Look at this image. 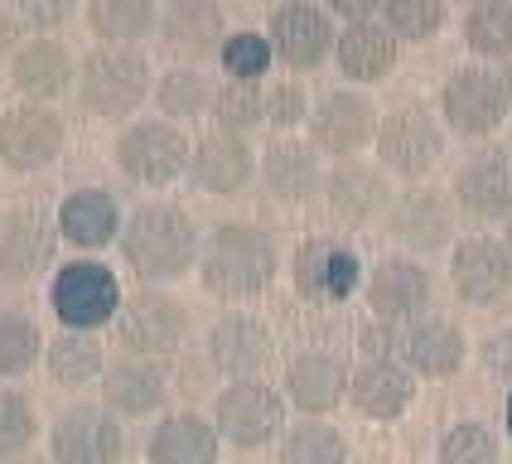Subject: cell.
<instances>
[{
    "instance_id": "cell-7",
    "label": "cell",
    "mask_w": 512,
    "mask_h": 464,
    "mask_svg": "<svg viewBox=\"0 0 512 464\" xmlns=\"http://www.w3.org/2000/svg\"><path fill=\"white\" fill-rule=\"evenodd\" d=\"M508 116L512 112L503 97V78L488 63H464L440 87V121H445V131H455L464 141H488Z\"/></svg>"
},
{
    "instance_id": "cell-17",
    "label": "cell",
    "mask_w": 512,
    "mask_h": 464,
    "mask_svg": "<svg viewBox=\"0 0 512 464\" xmlns=\"http://www.w3.org/2000/svg\"><path fill=\"white\" fill-rule=\"evenodd\" d=\"M363 276L368 271H363L358 252L348 242H339V237H310L290 257V281L314 305H339V300H348L353 290L363 286Z\"/></svg>"
},
{
    "instance_id": "cell-45",
    "label": "cell",
    "mask_w": 512,
    "mask_h": 464,
    "mask_svg": "<svg viewBox=\"0 0 512 464\" xmlns=\"http://www.w3.org/2000/svg\"><path fill=\"white\" fill-rule=\"evenodd\" d=\"M78 10H83V0H15V15L34 34H58Z\"/></svg>"
},
{
    "instance_id": "cell-28",
    "label": "cell",
    "mask_w": 512,
    "mask_h": 464,
    "mask_svg": "<svg viewBox=\"0 0 512 464\" xmlns=\"http://www.w3.org/2000/svg\"><path fill=\"white\" fill-rule=\"evenodd\" d=\"M276 358V339L256 315H223L208 329V363L228 377H261Z\"/></svg>"
},
{
    "instance_id": "cell-46",
    "label": "cell",
    "mask_w": 512,
    "mask_h": 464,
    "mask_svg": "<svg viewBox=\"0 0 512 464\" xmlns=\"http://www.w3.org/2000/svg\"><path fill=\"white\" fill-rule=\"evenodd\" d=\"M20 44H25V20L15 10H0V68H10Z\"/></svg>"
},
{
    "instance_id": "cell-21",
    "label": "cell",
    "mask_w": 512,
    "mask_h": 464,
    "mask_svg": "<svg viewBox=\"0 0 512 464\" xmlns=\"http://www.w3.org/2000/svg\"><path fill=\"white\" fill-rule=\"evenodd\" d=\"M160 44L179 63H208L228 39V10L218 0H165L160 5Z\"/></svg>"
},
{
    "instance_id": "cell-33",
    "label": "cell",
    "mask_w": 512,
    "mask_h": 464,
    "mask_svg": "<svg viewBox=\"0 0 512 464\" xmlns=\"http://www.w3.org/2000/svg\"><path fill=\"white\" fill-rule=\"evenodd\" d=\"M83 20L97 44H141L160 29V0H83Z\"/></svg>"
},
{
    "instance_id": "cell-4",
    "label": "cell",
    "mask_w": 512,
    "mask_h": 464,
    "mask_svg": "<svg viewBox=\"0 0 512 464\" xmlns=\"http://www.w3.org/2000/svg\"><path fill=\"white\" fill-rule=\"evenodd\" d=\"M189 155H194V141L184 136V126L170 121V116H145V121H131L112 145L116 170L126 174L131 184L141 189H170L189 174Z\"/></svg>"
},
{
    "instance_id": "cell-8",
    "label": "cell",
    "mask_w": 512,
    "mask_h": 464,
    "mask_svg": "<svg viewBox=\"0 0 512 464\" xmlns=\"http://www.w3.org/2000/svg\"><path fill=\"white\" fill-rule=\"evenodd\" d=\"M213 426L237 450H261L285 431V392L261 377H232L213 402Z\"/></svg>"
},
{
    "instance_id": "cell-30",
    "label": "cell",
    "mask_w": 512,
    "mask_h": 464,
    "mask_svg": "<svg viewBox=\"0 0 512 464\" xmlns=\"http://www.w3.org/2000/svg\"><path fill=\"white\" fill-rule=\"evenodd\" d=\"M401 58V39L387 29L382 15L372 20H348L339 29V44H334V63L339 73L348 78L353 87H368V83H382Z\"/></svg>"
},
{
    "instance_id": "cell-48",
    "label": "cell",
    "mask_w": 512,
    "mask_h": 464,
    "mask_svg": "<svg viewBox=\"0 0 512 464\" xmlns=\"http://www.w3.org/2000/svg\"><path fill=\"white\" fill-rule=\"evenodd\" d=\"M484 368H493L498 377H512V334H498L484 344Z\"/></svg>"
},
{
    "instance_id": "cell-25",
    "label": "cell",
    "mask_w": 512,
    "mask_h": 464,
    "mask_svg": "<svg viewBox=\"0 0 512 464\" xmlns=\"http://www.w3.org/2000/svg\"><path fill=\"white\" fill-rule=\"evenodd\" d=\"M348 382H353V368L343 363L339 353H324V348H310V353H295L285 363V402L295 406L300 416H329L339 402H348Z\"/></svg>"
},
{
    "instance_id": "cell-40",
    "label": "cell",
    "mask_w": 512,
    "mask_h": 464,
    "mask_svg": "<svg viewBox=\"0 0 512 464\" xmlns=\"http://www.w3.org/2000/svg\"><path fill=\"white\" fill-rule=\"evenodd\" d=\"M276 63V49L266 39V29H232L218 49V68L228 78H242V83H261Z\"/></svg>"
},
{
    "instance_id": "cell-19",
    "label": "cell",
    "mask_w": 512,
    "mask_h": 464,
    "mask_svg": "<svg viewBox=\"0 0 512 464\" xmlns=\"http://www.w3.org/2000/svg\"><path fill=\"white\" fill-rule=\"evenodd\" d=\"M5 78L10 87L25 97V102H63L68 92H78V58L73 49L54 39V34H34L25 39L15 58H10V68H5Z\"/></svg>"
},
{
    "instance_id": "cell-53",
    "label": "cell",
    "mask_w": 512,
    "mask_h": 464,
    "mask_svg": "<svg viewBox=\"0 0 512 464\" xmlns=\"http://www.w3.org/2000/svg\"><path fill=\"white\" fill-rule=\"evenodd\" d=\"M0 112H5V107H0Z\"/></svg>"
},
{
    "instance_id": "cell-37",
    "label": "cell",
    "mask_w": 512,
    "mask_h": 464,
    "mask_svg": "<svg viewBox=\"0 0 512 464\" xmlns=\"http://www.w3.org/2000/svg\"><path fill=\"white\" fill-rule=\"evenodd\" d=\"M213 126L218 131H232V136H252L256 126H266V87L261 83H242V78H228V83L213 92Z\"/></svg>"
},
{
    "instance_id": "cell-32",
    "label": "cell",
    "mask_w": 512,
    "mask_h": 464,
    "mask_svg": "<svg viewBox=\"0 0 512 464\" xmlns=\"http://www.w3.org/2000/svg\"><path fill=\"white\" fill-rule=\"evenodd\" d=\"M223 460V435L213 416L199 411H174L145 440V464H218Z\"/></svg>"
},
{
    "instance_id": "cell-49",
    "label": "cell",
    "mask_w": 512,
    "mask_h": 464,
    "mask_svg": "<svg viewBox=\"0 0 512 464\" xmlns=\"http://www.w3.org/2000/svg\"><path fill=\"white\" fill-rule=\"evenodd\" d=\"M498 78H503V97H508V112H512V58L498 63Z\"/></svg>"
},
{
    "instance_id": "cell-11",
    "label": "cell",
    "mask_w": 512,
    "mask_h": 464,
    "mask_svg": "<svg viewBox=\"0 0 512 464\" xmlns=\"http://www.w3.org/2000/svg\"><path fill=\"white\" fill-rule=\"evenodd\" d=\"M68 145V121L49 102H20L0 112V165L10 174H44Z\"/></svg>"
},
{
    "instance_id": "cell-2",
    "label": "cell",
    "mask_w": 512,
    "mask_h": 464,
    "mask_svg": "<svg viewBox=\"0 0 512 464\" xmlns=\"http://www.w3.org/2000/svg\"><path fill=\"white\" fill-rule=\"evenodd\" d=\"M276 276H281V252H276L266 228H256V223H218L203 237L199 281L213 300H228V305L256 300V295L271 290Z\"/></svg>"
},
{
    "instance_id": "cell-44",
    "label": "cell",
    "mask_w": 512,
    "mask_h": 464,
    "mask_svg": "<svg viewBox=\"0 0 512 464\" xmlns=\"http://www.w3.org/2000/svg\"><path fill=\"white\" fill-rule=\"evenodd\" d=\"M310 92L295 83V78H281V83L266 87V126H276V131H295V126H305L310 121Z\"/></svg>"
},
{
    "instance_id": "cell-3",
    "label": "cell",
    "mask_w": 512,
    "mask_h": 464,
    "mask_svg": "<svg viewBox=\"0 0 512 464\" xmlns=\"http://www.w3.org/2000/svg\"><path fill=\"white\" fill-rule=\"evenodd\" d=\"M155 68L141 44H97L92 54L78 58V107L102 121H126L145 107L155 92Z\"/></svg>"
},
{
    "instance_id": "cell-31",
    "label": "cell",
    "mask_w": 512,
    "mask_h": 464,
    "mask_svg": "<svg viewBox=\"0 0 512 464\" xmlns=\"http://www.w3.org/2000/svg\"><path fill=\"white\" fill-rule=\"evenodd\" d=\"M54 218H58L63 242H68V247H78V252H102V247H112L116 237H121V228H126L116 194L97 189V184L73 189L68 199L58 203Z\"/></svg>"
},
{
    "instance_id": "cell-38",
    "label": "cell",
    "mask_w": 512,
    "mask_h": 464,
    "mask_svg": "<svg viewBox=\"0 0 512 464\" xmlns=\"http://www.w3.org/2000/svg\"><path fill=\"white\" fill-rule=\"evenodd\" d=\"M281 464H348V440L319 416L281 431Z\"/></svg>"
},
{
    "instance_id": "cell-36",
    "label": "cell",
    "mask_w": 512,
    "mask_h": 464,
    "mask_svg": "<svg viewBox=\"0 0 512 464\" xmlns=\"http://www.w3.org/2000/svg\"><path fill=\"white\" fill-rule=\"evenodd\" d=\"M464 44L484 63L512 58V0H474L464 15Z\"/></svg>"
},
{
    "instance_id": "cell-52",
    "label": "cell",
    "mask_w": 512,
    "mask_h": 464,
    "mask_svg": "<svg viewBox=\"0 0 512 464\" xmlns=\"http://www.w3.org/2000/svg\"><path fill=\"white\" fill-rule=\"evenodd\" d=\"M503 416H508V435H512V392H508V406H503Z\"/></svg>"
},
{
    "instance_id": "cell-34",
    "label": "cell",
    "mask_w": 512,
    "mask_h": 464,
    "mask_svg": "<svg viewBox=\"0 0 512 464\" xmlns=\"http://www.w3.org/2000/svg\"><path fill=\"white\" fill-rule=\"evenodd\" d=\"M44 368L54 382L63 387H87L107 373V358H102V339L92 329H58L49 348H44Z\"/></svg>"
},
{
    "instance_id": "cell-16",
    "label": "cell",
    "mask_w": 512,
    "mask_h": 464,
    "mask_svg": "<svg viewBox=\"0 0 512 464\" xmlns=\"http://www.w3.org/2000/svg\"><path fill=\"white\" fill-rule=\"evenodd\" d=\"M392 174L368 160H334V170L324 174V208L343 228H372L387 218L392 208Z\"/></svg>"
},
{
    "instance_id": "cell-22",
    "label": "cell",
    "mask_w": 512,
    "mask_h": 464,
    "mask_svg": "<svg viewBox=\"0 0 512 464\" xmlns=\"http://www.w3.org/2000/svg\"><path fill=\"white\" fill-rule=\"evenodd\" d=\"M363 295H368V310L382 324H411L430 310V271L416 257H382L372 261V271L363 276Z\"/></svg>"
},
{
    "instance_id": "cell-26",
    "label": "cell",
    "mask_w": 512,
    "mask_h": 464,
    "mask_svg": "<svg viewBox=\"0 0 512 464\" xmlns=\"http://www.w3.org/2000/svg\"><path fill=\"white\" fill-rule=\"evenodd\" d=\"M397 358L416 377H455L469 363V339L455 319L445 315H421L411 324H401Z\"/></svg>"
},
{
    "instance_id": "cell-5",
    "label": "cell",
    "mask_w": 512,
    "mask_h": 464,
    "mask_svg": "<svg viewBox=\"0 0 512 464\" xmlns=\"http://www.w3.org/2000/svg\"><path fill=\"white\" fill-rule=\"evenodd\" d=\"M121 305H126L121 281H116L112 266L97 257L63 261L49 281V310L58 315L63 329H92L97 334V329L116 324Z\"/></svg>"
},
{
    "instance_id": "cell-1",
    "label": "cell",
    "mask_w": 512,
    "mask_h": 464,
    "mask_svg": "<svg viewBox=\"0 0 512 464\" xmlns=\"http://www.w3.org/2000/svg\"><path fill=\"white\" fill-rule=\"evenodd\" d=\"M116 247H121V261L141 276L145 286H165V281L199 271L203 232L189 208L155 199L141 203L136 213H126V228L116 237Z\"/></svg>"
},
{
    "instance_id": "cell-14",
    "label": "cell",
    "mask_w": 512,
    "mask_h": 464,
    "mask_svg": "<svg viewBox=\"0 0 512 464\" xmlns=\"http://www.w3.org/2000/svg\"><path fill=\"white\" fill-rule=\"evenodd\" d=\"M455 208L474 223H503L512 218V145L484 141L464 155L455 170Z\"/></svg>"
},
{
    "instance_id": "cell-18",
    "label": "cell",
    "mask_w": 512,
    "mask_h": 464,
    "mask_svg": "<svg viewBox=\"0 0 512 464\" xmlns=\"http://www.w3.org/2000/svg\"><path fill=\"white\" fill-rule=\"evenodd\" d=\"M382 228L406 257H426V252H440V247L455 242V203L445 199L440 189L411 184L406 194L392 199Z\"/></svg>"
},
{
    "instance_id": "cell-47",
    "label": "cell",
    "mask_w": 512,
    "mask_h": 464,
    "mask_svg": "<svg viewBox=\"0 0 512 464\" xmlns=\"http://www.w3.org/2000/svg\"><path fill=\"white\" fill-rule=\"evenodd\" d=\"M329 5V15L334 20H372V15H382V0H324Z\"/></svg>"
},
{
    "instance_id": "cell-9",
    "label": "cell",
    "mask_w": 512,
    "mask_h": 464,
    "mask_svg": "<svg viewBox=\"0 0 512 464\" xmlns=\"http://www.w3.org/2000/svg\"><path fill=\"white\" fill-rule=\"evenodd\" d=\"M126 426L107 402L63 406L49 426V460L54 464H121Z\"/></svg>"
},
{
    "instance_id": "cell-42",
    "label": "cell",
    "mask_w": 512,
    "mask_h": 464,
    "mask_svg": "<svg viewBox=\"0 0 512 464\" xmlns=\"http://www.w3.org/2000/svg\"><path fill=\"white\" fill-rule=\"evenodd\" d=\"M435 460L440 464H498L503 460V445H498V435L488 431L484 421H455L450 431L440 435Z\"/></svg>"
},
{
    "instance_id": "cell-20",
    "label": "cell",
    "mask_w": 512,
    "mask_h": 464,
    "mask_svg": "<svg viewBox=\"0 0 512 464\" xmlns=\"http://www.w3.org/2000/svg\"><path fill=\"white\" fill-rule=\"evenodd\" d=\"M450 286L464 305H503L512 295V252L503 237H459L450 247Z\"/></svg>"
},
{
    "instance_id": "cell-39",
    "label": "cell",
    "mask_w": 512,
    "mask_h": 464,
    "mask_svg": "<svg viewBox=\"0 0 512 464\" xmlns=\"http://www.w3.org/2000/svg\"><path fill=\"white\" fill-rule=\"evenodd\" d=\"M44 329L25 310H0V377H25L44 358Z\"/></svg>"
},
{
    "instance_id": "cell-15",
    "label": "cell",
    "mask_w": 512,
    "mask_h": 464,
    "mask_svg": "<svg viewBox=\"0 0 512 464\" xmlns=\"http://www.w3.org/2000/svg\"><path fill=\"white\" fill-rule=\"evenodd\" d=\"M58 218H49L34 203L0 208V276L5 281H39L44 271H54L58 257Z\"/></svg>"
},
{
    "instance_id": "cell-12",
    "label": "cell",
    "mask_w": 512,
    "mask_h": 464,
    "mask_svg": "<svg viewBox=\"0 0 512 464\" xmlns=\"http://www.w3.org/2000/svg\"><path fill=\"white\" fill-rule=\"evenodd\" d=\"M266 39L276 49V63H285L290 73H314L334 58L339 44V29L329 5H314V0H285L271 10L266 20Z\"/></svg>"
},
{
    "instance_id": "cell-10",
    "label": "cell",
    "mask_w": 512,
    "mask_h": 464,
    "mask_svg": "<svg viewBox=\"0 0 512 464\" xmlns=\"http://www.w3.org/2000/svg\"><path fill=\"white\" fill-rule=\"evenodd\" d=\"M194 329L189 305L160 286H145L136 295H126L121 315H116V339L126 353H145V358H170L174 348H184Z\"/></svg>"
},
{
    "instance_id": "cell-6",
    "label": "cell",
    "mask_w": 512,
    "mask_h": 464,
    "mask_svg": "<svg viewBox=\"0 0 512 464\" xmlns=\"http://www.w3.org/2000/svg\"><path fill=\"white\" fill-rule=\"evenodd\" d=\"M372 150H377V165L387 174H397L406 184H421L445 160V121L421 102H401L382 116Z\"/></svg>"
},
{
    "instance_id": "cell-35",
    "label": "cell",
    "mask_w": 512,
    "mask_h": 464,
    "mask_svg": "<svg viewBox=\"0 0 512 464\" xmlns=\"http://www.w3.org/2000/svg\"><path fill=\"white\" fill-rule=\"evenodd\" d=\"M213 78L203 73L199 63H174V68H165L160 78H155V107H160V116H170V121H194V116H208L213 112Z\"/></svg>"
},
{
    "instance_id": "cell-51",
    "label": "cell",
    "mask_w": 512,
    "mask_h": 464,
    "mask_svg": "<svg viewBox=\"0 0 512 464\" xmlns=\"http://www.w3.org/2000/svg\"><path fill=\"white\" fill-rule=\"evenodd\" d=\"M503 247L512 252V218H503Z\"/></svg>"
},
{
    "instance_id": "cell-27",
    "label": "cell",
    "mask_w": 512,
    "mask_h": 464,
    "mask_svg": "<svg viewBox=\"0 0 512 464\" xmlns=\"http://www.w3.org/2000/svg\"><path fill=\"white\" fill-rule=\"evenodd\" d=\"M102 382V402L112 406L121 421H136V416H155L165 397H170V377L160 368V358H145V353H126L107 363Z\"/></svg>"
},
{
    "instance_id": "cell-24",
    "label": "cell",
    "mask_w": 512,
    "mask_h": 464,
    "mask_svg": "<svg viewBox=\"0 0 512 464\" xmlns=\"http://www.w3.org/2000/svg\"><path fill=\"white\" fill-rule=\"evenodd\" d=\"M348 402L358 416L368 421H397L411 411L416 402V373L392 358V353H372L353 368V382H348Z\"/></svg>"
},
{
    "instance_id": "cell-23",
    "label": "cell",
    "mask_w": 512,
    "mask_h": 464,
    "mask_svg": "<svg viewBox=\"0 0 512 464\" xmlns=\"http://www.w3.org/2000/svg\"><path fill=\"white\" fill-rule=\"evenodd\" d=\"M261 174V160L247 145V136H232V131H208L203 141H194V155H189V184L203 189V194H218V199H232L242 194Z\"/></svg>"
},
{
    "instance_id": "cell-43",
    "label": "cell",
    "mask_w": 512,
    "mask_h": 464,
    "mask_svg": "<svg viewBox=\"0 0 512 464\" xmlns=\"http://www.w3.org/2000/svg\"><path fill=\"white\" fill-rule=\"evenodd\" d=\"M39 440V411L25 392L0 387V460L5 455H25L29 445Z\"/></svg>"
},
{
    "instance_id": "cell-54",
    "label": "cell",
    "mask_w": 512,
    "mask_h": 464,
    "mask_svg": "<svg viewBox=\"0 0 512 464\" xmlns=\"http://www.w3.org/2000/svg\"><path fill=\"white\" fill-rule=\"evenodd\" d=\"M281 5H285V0H281Z\"/></svg>"
},
{
    "instance_id": "cell-41",
    "label": "cell",
    "mask_w": 512,
    "mask_h": 464,
    "mask_svg": "<svg viewBox=\"0 0 512 464\" xmlns=\"http://www.w3.org/2000/svg\"><path fill=\"white\" fill-rule=\"evenodd\" d=\"M450 0H382V20L401 44H430L445 29Z\"/></svg>"
},
{
    "instance_id": "cell-50",
    "label": "cell",
    "mask_w": 512,
    "mask_h": 464,
    "mask_svg": "<svg viewBox=\"0 0 512 464\" xmlns=\"http://www.w3.org/2000/svg\"><path fill=\"white\" fill-rule=\"evenodd\" d=\"M218 5H223V10H247L252 0H218Z\"/></svg>"
},
{
    "instance_id": "cell-29",
    "label": "cell",
    "mask_w": 512,
    "mask_h": 464,
    "mask_svg": "<svg viewBox=\"0 0 512 464\" xmlns=\"http://www.w3.org/2000/svg\"><path fill=\"white\" fill-rule=\"evenodd\" d=\"M324 165H319V145L295 141V136H276L261 150V184L276 203H310L324 194Z\"/></svg>"
},
{
    "instance_id": "cell-13",
    "label": "cell",
    "mask_w": 512,
    "mask_h": 464,
    "mask_svg": "<svg viewBox=\"0 0 512 464\" xmlns=\"http://www.w3.org/2000/svg\"><path fill=\"white\" fill-rule=\"evenodd\" d=\"M310 141L319 145V155H334V160H353L377 141V126L382 112L372 107V97L363 87H329L319 102L310 107Z\"/></svg>"
}]
</instances>
